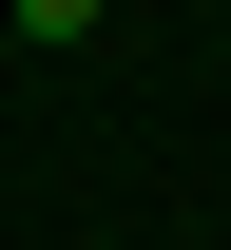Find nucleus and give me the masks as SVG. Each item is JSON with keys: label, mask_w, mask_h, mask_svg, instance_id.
Masks as SVG:
<instances>
[{"label": "nucleus", "mask_w": 231, "mask_h": 250, "mask_svg": "<svg viewBox=\"0 0 231 250\" xmlns=\"http://www.w3.org/2000/svg\"><path fill=\"white\" fill-rule=\"evenodd\" d=\"M0 20H20V39H39V58H58V39H97V20H116V0H0Z\"/></svg>", "instance_id": "1"}]
</instances>
